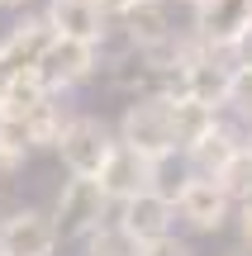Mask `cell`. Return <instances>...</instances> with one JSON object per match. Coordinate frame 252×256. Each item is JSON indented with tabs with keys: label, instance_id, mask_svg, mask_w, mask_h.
<instances>
[{
	"label": "cell",
	"instance_id": "6da1fadb",
	"mask_svg": "<svg viewBox=\"0 0 252 256\" xmlns=\"http://www.w3.org/2000/svg\"><path fill=\"white\" fill-rule=\"evenodd\" d=\"M119 142H129L148 162H171L181 152V138H176V110H171L167 95H157V90L133 95L119 119Z\"/></svg>",
	"mask_w": 252,
	"mask_h": 256
},
{
	"label": "cell",
	"instance_id": "7a4b0ae2",
	"mask_svg": "<svg viewBox=\"0 0 252 256\" xmlns=\"http://www.w3.org/2000/svg\"><path fill=\"white\" fill-rule=\"evenodd\" d=\"M110 194L100 190V180L95 176H72V180H62V190H57L53 200V223H57V238L62 242H86V232L100 228L105 218H110Z\"/></svg>",
	"mask_w": 252,
	"mask_h": 256
},
{
	"label": "cell",
	"instance_id": "3957f363",
	"mask_svg": "<svg viewBox=\"0 0 252 256\" xmlns=\"http://www.w3.org/2000/svg\"><path fill=\"white\" fill-rule=\"evenodd\" d=\"M171 204H176V218L186 223L190 232H219V228H228V218H233V209H238L214 176H195V171L181 176Z\"/></svg>",
	"mask_w": 252,
	"mask_h": 256
},
{
	"label": "cell",
	"instance_id": "277c9868",
	"mask_svg": "<svg viewBox=\"0 0 252 256\" xmlns=\"http://www.w3.org/2000/svg\"><path fill=\"white\" fill-rule=\"evenodd\" d=\"M114 142H119V138L110 133V124H105V119H91V114H72L53 152L62 156L67 176H100V166L110 162Z\"/></svg>",
	"mask_w": 252,
	"mask_h": 256
},
{
	"label": "cell",
	"instance_id": "5b68a950",
	"mask_svg": "<svg viewBox=\"0 0 252 256\" xmlns=\"http://www.w3.org/2000/svg\"><path fill=\"white\" fill-rule=\"evenodd\" d=\"M95 66H100V43H81V38H62L57 34L53 43H48V52L38 57L34 76L43 81V90L62 95V90H72V86H81Z\"/></svg>",
	"mask_w": 252,
	"mask_h": 256
},
{
	"label": "cell",
	"instance_id": "8992f818",
	"mask_svg": "<svg viewBox=\"0 0 252 256\" xmlns=\"http://www.w3.org/2000/svg\"><path fill=\"white\" fill-rule=\"evenodd\" d=\"M110 218L119 223L129 238L152 242V238H167V232H171V223H176V204H171V194H162L157 185H148V190L119 200L110 209Z\"/></svg>",
	"mask_w": 252,
	"mask_h": 256
},
{
	"label": "cell",
	"instance_id": "52a82bcc",
	"mask_svg": "<svg viewBox=\"0 0 252 256\" xmlns=\"http://www.w3.org/2000/svg\"><path fill=\"white\" fill-rule=\"evenodd\" d=\"M57 223L43 209H15L0 218V256H57Z\"/></svg>",
	"mask_w": 252,
	"mask_h": 256
},
{
	"label": "cell",
	"instance_id": "ba28073f",
	"mask_svg": "<svg viewBox=\"0 0 252 256\" xmlns=\"http://www.w3.org/2000/svg\"><path fill=\"white\" fill-rule=\"evenodd\" d=\"M157 166H162V162H148V156L133 152L129 142H114L110 162L100 166V176H95V180H100V190L110 194V204H119V200H129V194L157 185Z\"/></svg>",
	"mask_w": 252,
	"mask_h": 256
},
{
	"label": "cell",
	"instance_id": "9c48e42d",
	"mask_svg": "<svg viewBox=\"0 0 252 256\" xmlns=\"http://www.w3.org/2000/svg\"><path fill=\"white\" fill-rule=\"evenodd\" d=\"M243 28H252V0H195V43L233 48Z\"/></svg>",
	"mask_w": 252,
	"mask_h": 256
},
{
	"label": "cell",
	"instance_id": "30bf717a",
	"mask_svg": "<svg viewBox=\"0 0 252 256\" xmlns=\"http://www.w3.org/2000/svg\"><path fill=\"white\" fill-rule=\"evenodd\" d=\"M238 147H243V133H238L228 119H214L200 138H190V142L181 147V156H186V171H195V176H219L228 162H233Z\"/></svg>",
	"mask_w": 252,
	"mask_h": 256
},
{
	"label": "cell",
	"instance_id": "8fae6325",
	"mask_svg": "<svg viewBox=\"0 0 252 256\" xmlns=\"http://www.w3.org/2000/svg\"><path fill=\"white\" fill-rule=\"evenodd\" d=\"M43 19L53 24V34L62 38H81V43H100L110 34V14L100 10V0H48Z\"/></svg>",
	"mask_w": 252,
	"mask_h": 256
},
{
	"label": "cell",
	"instance_id": "7c38bea8",
	"mask_svg": "<svg viewBox=\"0 0 252 256\" xmlns=\"http://www.w3.org/2000/svg\"><path fill=\"white\" fill-rule=\"evenodd\" d=\"M53 38H57V34H53V24H48L43 14H24L5 38H0V57H5L10 72H34L38 57L48 52Z\"/></svg>",
	"mask_w": 252,
	"mask_h": 256
},
{
	"label": "cell",
	"instance_id": "4fadbf2b",
	"mask_svg": "<svg viewBox=\"0 0 252 256\" xmlns=\"http://www.w3.org/2000/svg\"><path fill=\"white\" fill-rule=\"evenodd\" d=\"M114 24L124 28L129 48H152V43H167V38H171L167 0H129V5L114 14Z\"/></svg>",
	"mask_w": 252,
	"mask_h": 256
},
{
	"label": "cell",
	"instance_id": "5bb4252c",
	"mask_svg": "<svg viewBox=\"0 0 252 256\" xmlns=\"http://www.w3.org/2000/svg\"><path fill=\"white\" fill-rule=\"evenodd\" d=\"M67 119H72V114H67L62 104H57V95L48 90L43 100H38L34 110L24 114V128H29V142H34V147H57V138H62Z\"/></svg>",
	"mask_w": 252,
	"mask_h": 256
},
{
	"label": "cell",
	"instance_id": "9a60e30c",
	"mask_svg": "<svg viewBox=\"0 0 252 256\" xmlns=\"http://www.w3.org/2000/svg\"><path fill=\"white\" fill-rule=\"evenodd\" d=\"M138 252H143V242L129 238L114 218H105L100 228L86 232V256H138Z\"/></svg>",
	"mask_w": 252,
	"mask_h": 256
},
{
	"label": "cell",
	"instance_id": "2e32d148",
	"mask_svg": "<svg viewBox=\"0 0 252 256\" xmlns=\"http://www.w3.org/2000/svg\"><path fill=\"white\" fill-rule=\"evenodd\" d=\"M29 152H34V142H29L24 119H15V114H0V171H19Z\"/></svg>",
	"mask_w": 252,
	"mask_h": 256
},
{
	"label": "cell",
	"instance_id": "e0dca14e",
	"mask_svg": "<svg viewBox=\"0 0 252 256\" xmlns=\"http://www.w3.org/2000/svg\"><path fill=\"white\" fill-rule=\"evenodd\" d=\"M214 180L224 185V194H228L233 204H247V200H252V156L238 147V152H233V162H228L224 171L214 176Z\"/></svg>",
	"mask_w": 252,
	"mask_h": 256
},
{
	"label": "cell",
	"instance_id": "ac0fdd59",
	"mask_svg": "<svg viewBox=\"0 0 252 256\" xmlns=\"http://www.w3.org/2000/svg\"><path fill=\"white\" fill-rule=\"evenodd\" d=\"M224 110H233L243 124H252V66H238V62H233V72H228Z\"/></svg>",
	"mask_w": 252,
	"mask_h": 256
},
{
	"label": "cell",
	"instance_id": "d6986e66",
	"mask_svg": "<svg viewBox=\"0 0 252 256\" xmlns=\"http://www.w3.org/2000/svg\"><path fill=\"white\" fill-rule=\"evenodd\" d=\"M138 256H195V247H190L186 238H176V232H167V238L143 242V252H138Z\"/></svg>",
	"mask_w": 252,
	"mask_h": 256
},
{
	"label": "cell",
	"instance_id": "ffe728a7",
	"mask_svg": "<svg viewBox=\"0 0 252 256\" xmlns=\"http://www.w3.org/2000/svg\"><path fill=\"white\" fill-rule=\"evenodd\" d=\"M228 57H233L238 66H252V28H243V34L233 38V48H228Z\"/></svg>",
	"mask_w": 252,
	"mask_h": 256
},
{
	"label": "cell",
	"instance_id": "44dd1931",
	"mask_svg": "<svg viewBox=\"0 0 252 256\" xmlns=\"http://www.w3.org/2000/svg\"><path fill=\"white\" fill-rule=\"evenodd\" d=\"M233 218H238V232H243V242L252 247V200H247V204H238Z\"/></svg>",
	"mask_w": 252,
	"mask_h": 256
},
{
	"label": "cell",
	"instance_id": "7402d4cb",
	"mask_svg": "<svg viewBox=\"0 0 252 256\" xmlns=\"http://www.w3.org/2000/svg\"><path fill=\"white\" fill-rule=\"evenodd\" d=\"M15 76H19V72H10L5 57H0V100H5V90H10V81H15Z\"/></svg>",
	"mask_w": 252,
	"mask_h": 256
},
{
	"label": "cell",
	"instance_id": "603a6c76",
	"mask_svg": "<svg viewBox=\"0 0 252 256\" xmlns=\"http://www.w3.org/2000/svg\"><path fill=\"white\" fill-rule=\"evenodd\" d=\"M124 5H129V0H100V10H105V14H110V19H114V14H119V10H124Z\"/></svg>",
	"mask_w": 252,
	"mask_h": 256
},
{
	"label": "cell",
	"instance_id": "cb8c5ba5",
	"mask_svg": "<svg viewBox=\"0 0 252 256\" xmlns=\"http://www.w3.org/2000/svg\"><path fill=\"white\" fill-rule=\"evenodd\" d=\"M243 152L252 156V128H247V133H243Z\"/></svg>",
	"mask_w": 252,
	"mask_h": 256
},
{
	"label": "cell",
	"instance_id": "d4e9b609",
	"mask_svg": "<svg viewBox=\"0 0 252 256\" xmlns=\"http://www.w3.org/2000/svg\"><path fill=\"white\" fill-rule=\"evenodd\" d=\"M0 5H5V10H10V5H24V0H0Z\"/></svg>",
	"mask_w": 252,
	"mask_h": 256
},
{
	"label": "cell",
	"instance_id": "484cf974",
	"mask_svg": "<svg viewBox=\"0 0 252 256\" xmlns=\"http://www.w3.org/2000/svg\"><path fill=\"white\" fill-rule=\"evenodd\" d=\"M190 5H195V0H190Z\"/></svg>",
	"mask_w": 252,
	"mask_h": 256
}]
</instances>
